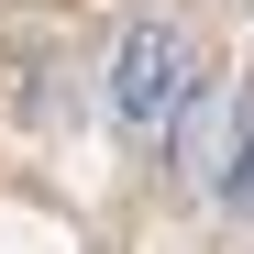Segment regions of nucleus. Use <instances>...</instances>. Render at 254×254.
I'll return each mask as SVG.
<instances>
[{
    "label": "nucleus",
    "mask_w": 254,
    "mask_h": 254,
    "mask_svg": "<svg viewBox=\"0 0 254 254\" xmlns=\"http://www.w3.org/2000/svg\"><path fill=\"white\" fill-rule=\"evenodd\" d=\"M199 89V45L177 22H133L122 33V56H111V111H122V133H177V111Z\"/></svg>",
    "instance_id": "obj_1"
},
{
    "label": "nucleus",
    "mask_w": 254,
    "mask_h": 254,
    "mask_svg": "<svg viewBox=\"0 0 254 254\" xmlns=\"http://www.w3.org/2000/svg\"><path fill=\"white\" fill-rule=\"evenodd\" d=\"M221 199L254 221V111H243V133H232V177H221Z\"/></svg>",
    "instance_id": "obj_2"
}]
</instances>
